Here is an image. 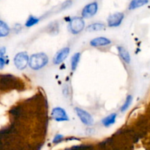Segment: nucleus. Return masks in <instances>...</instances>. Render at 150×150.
Masks as SVG:
<instances>
[{
	"label": "nucleus",
	"instance_id": "f257e3e1",
	"mask_svg": "<svg viewBox=\"0 0 150 150\" xmlns=\"http://www.w3.org/2000/svg\"><path fill=\"white\" fill-rule=\"evenodd\" d=\"M48 62V57L44 53L33 54L29 58V65L32 70H38L45 67Z\"/></svg>",
	"mask_w": 150,
	"mask_h": 150
},
{
	"label": "nucleus",
	"instance_id": "f03ea898",
	"mask_svg": "<svg viewBox=\"0 0 150 150\" xmlns=\"http://www.w3.org/2000/svg\"><path fill=\"white\" fill-rule=\"evenodd\" d=\"M85 26L84 21L83 18L73 17L70 20L69 29L73 34H79L83 29Z\"/></svg>",
	"mask_w": 150,
	"mask_h": 150
},
{
	"label": "nucleus",
	"instance_id": "7ed1b4c3",
	"mask_svg": "<svg viewBox=\"0 0 150 150\" xmlns=\"http://www.w3.org/2000/svg\"><path fill=\"white\" fill-rule=\"evenodd\" d=\"M29 63V58L27 53L20 52L14 58V64L18 70H23Z\"/></svg>",
	"mask_w": 150,
	"mask_h": 150
},
{
	"label": "nucleus",
	"instance_id": "20e7f679",
	"mask_svg": "<svg viewBox=\"0 0 150 150\" xmlns=\"http://www.w3.org/2000/svg\"><path fill=\"white\" fill-rule=\"evenodd\" d=\"M75 111H76V113L78 115V117H79L80 120L83 124L89 126L92 125L93 124V118H92V117L89 113H88L87 111H86L83 109H81L80 108H75Z\"/></svg>",
	"mask_w": 150,
	"mask_h": 150
},
{
	"label": "nucleus",
	"instance_id": "39448f33",
	"mask_svg": "<svg viewBox=\"0 0 150 150\" xmlns=\"http://www.w3.org/2000/svg\"><path fill=\"white\" fill-rule=\"evenodd\" d=\"M98 4L96 1L89 3L87 5L85 6L83 9L82 10V17L86 18H89L95 16L98 12Z\"/></svg>",
	"mask_w": 150,
	"mask_h": 150
},
{
	"label": "nucleus",
	"instance_id": "423d86ee",
	"mask_svg": "<svg viewBox=\"0 0 150 150\" xmlns=\"http://www.w3.org/2000/svg\"><path fill=\"white\" fill-rule=\"evenodd\" d=\"M51 117L57 122L68 121L69 118L65 110L60 107H56L52 110Z\"/></svg>",
	"mask_w": 150,
	"mask_h": 150
},
{
	"label": "nucleus",
	"instance_id": "0eeeda50",
	"mask_svg": "<svg viewBox=\"0 0 150 150\" xmlns=\"http://www.w3.org/2000/svg\"><path fill=\"white\" fill-rule=\"evenodd\" d=\"M124 13H115L111 15L108 18V26L111 27L120 26L124 19Z\"/></svg>",
	"mask_w": 150,
	"mask_h": 150
},
{
	"label": "nucleus",
	"instance_id": "6e6552de",
	"mask_svg": "<svg viewBox=\"0 0 150 150\" xmlns=\"http://www.w3.org/2000/svg\"><path fill=\"white\" fill-rule=\"evenodd\" d=\"M69 53H70V48L68 47H65V48H63L62 49H60L58 52L57 53V54L55 55L54 58V63L55 64H59L62 62H64V60L67 57V56L69 55Z\"/></svg>",
	"mask_w": 150,
	"mask_h": 150
},
{
	"label": "nucleus",
	"instance_id": "1a4fd4ad",
	"mask_svg": "<svg viewBox=\"0 0 150 150\" xmlns=\"http://www.w3.org/2000/svg\"><path fill=\"white\" fill-rule=\"evenodd\" d=\"M111 43V41L109 39L106 38H103V37H99V38H96L92 39L90 41V45L94 47H98V46H105V45H108Z\"/></svg>",
	"mask_w": 150,
	"mask_h": 150
},
{
	"label": "nucleus",
	"instance_id": "9d476101",
	"mask_svg": "<svg viewBox=\"0 0 150 150\" xmlns=\"http://www.w3.org/2000/svg\"><path fill=\"white\" fill-rule=\"evenodd\" d=\"M118 51L119 54H120V57L126 63L129 64L130 62V55L127 50L124 47L119 46L118 47Z\"/></svg>",
	"mask_w": 150,
	"mask_h": 150
},
{
	"label": "nucleus",
	"instance_id": "9b49d317",
	"mask_svg": "<svg viewBox=\"0 0 150 150\" xmlns=\"http://www.w3.org/2000/svg\"><path fill=\"white\" fill-rule=\"evenodd\" d=\"M116 119H117V114L113 113V114H111L108 117L104 118L102 120V123L105 127H109V126L112 125L115 123Z\"/></svg>",
	"mask_w": 150,
	"mask_h": 150
},
{
	"label": "nucleus",
	"instance_id": "f8f14e48",
	"mask_svg": "<svg viewBox=\"0 0 150 150\" xmlns=\"http://www.w3.org/2000/svg\"><path fill=\"white\" fill-rule=\"evenodd\" d=\"M105 28V25L102 23H92L89 26H87L86 30L88 32H96V31L103 30Z\"/></svg>",
	"mask_w": 150,
	"mask_h": 150
},
{
	"label": "nucleus",
	"instance_id": "ddd939ff",
	"mask_svg": "<svg viewBox=\"0 0 150 150\" xmlns=\"http://www.w3.org/2000/svg\"><path fill=\"white\" fill-rule=\"evenodd\" d=\"M148 3L146 0H133L129 4L128 9L129 10H134V9L139 8V7H142Z\"/></svg>",
	"mask_w": 150,
	"mask_h": 150
},
{
	"label": "nucleus",
	"instance_id": "4468645a",
	"mask_svg": "<svg viewBox=\"0 0 150 150\" xmlns=\"http://www.w3.org/2000/svg\"><path fill=\"white\" fill-rule=\"evenodd\" d=\"M80 53H76V54H75L74 55L71 57L70 62H71V69L73 71H75V70H76V68H77L78 64H79V61H80Z\"/></svg>",
	"mask_w": 150,
	"mask_h": 150
},
{
	"label": "nucleus",
	"instance_id": "2eb2a0df",
	"mask_svg": "<svg viewBox=\"0 0 150 150\" xmlns=\"http://www.w3.org/2000/svg\"><path fill=\"white\" fill-rule=\"evenodd\" d=\"M10 32V28L3 21H0V37L7 36Z\"/></svg>",
	"mask_w": 150,
	"mask_h": 150
},
{
	"label": "nucleus",
	"instance_id": "dca6fc26",
	"mask_svg": "<svg viewBox=\"0 0 150 150\" xmlns=\"http://www.w3.org/2000/svg\"><path fill=\"white\" fill-rule=\"evenodd\" d=\"M132 101H133V97L130 95H128V96L127 97V98H126V100L125 102V103L123 104L122 106L120 108V111H121L122 112H125V111L130 107V105H131Z\"/></svg>",
	"mask_w": 150,
	"mask_h": 150
},
{
	"label": "nucleus",
	"instance_id": "f3484780",
	"mask_svg": "<svg viewBox=\"0 0 150 150\" xmlns=\"http://www.w3.org/2000/svg\"><path fill=\"white\" fill-rule=\"evenodd\" d=\"M40 19L38 18L37 17H35V16H30L29 18H28L27 21H26V26H27V27H30V26H34V25L37 24V23L39 22Z\"/></svg>",
	"mask_w": 150,
	"mask_h": 150
},
{
	"label": "nucleus",
	"instance_id": "a211bd4d",
	"mask_svg": "<svg viewBox=\"0 0 150 150\" xmlns=\"http://www.w3.org/2000/svg\"><path fill=\"white\" fill-rule=\"evenodd\" d=\"M63 137H64V136H63L62 135H61V134L56 135L55 137H54V140H53V142H54V144L58 143L59 142H60V141H61L62 139H63Z\"/></svg>",
	"mask_w": 150,
	"mask_h": 150
},
{
	"label": "nucleus",
	"instance_id": "6ab92c4d",
	"mask_svg": "<svg viewBox=\"0 0 150 150\" xmlns=\"http://www.w3.org/2000/svg\"><path fill=\"white\" fill-rule=\"evenodd\" d=\"M4 65V57H0V68L2 69Z\"/></svg>",
	"mask_w": 150,
	"mask_h": 150
},
{
	"label": "nucleus",
	"instance_id": "aec40b11",
	"mask_svg": "<svg viewBox=\"0 0 150 150\" xmlns=\"http://www.w3.org/2000/svg\"><path fill=\"white\" fill-rule=\"evenodd\" d=\"M5 52H6L5 48L3 47V48H1V49H0V56H1V57H3V55H4V54Z\"/></svg>",
	"mask_w": 150,
	"mask_h": 150
}]
</instances>
